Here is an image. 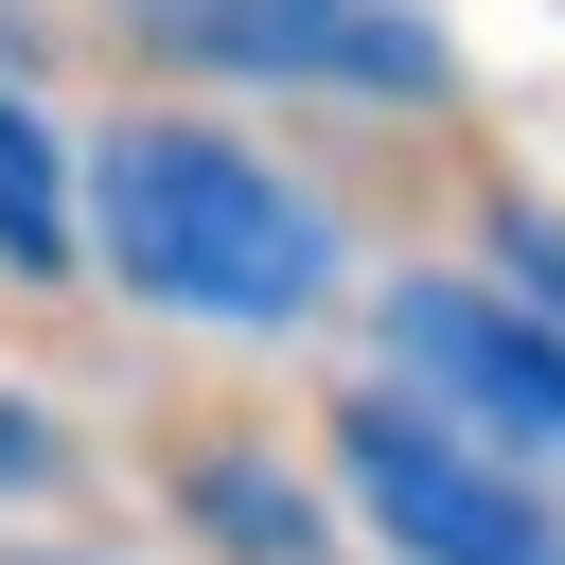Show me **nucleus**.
Segmentation results:
<instances>
[{
  "label": "nucleus",
  "mask_w": 565,
  "mask_h": 565,
  "mask_svg": "<svg viewBox=\"0 0 565 565\" xmlns=\"http://www.w3.org/2000/svg\"><path fill=\"white\" fill-rule=\"evenodd\" d=\"M88 247H106L124 300L212 318V335H282V318L335 300V212H318L265 141L177 124V106H141V124L88 141Z\"/></svg>",
  "instance_id": "1"
},
{
  "label": "nucleus",
  "mask_w": 565,
  "mask_h": 565,
  "mask_svg": "<svg viewBox=\"0 0 565 565\" xmlns=\"http://www.w3.org/2000/svg\"><path fill=\"white\" fill-rule=\"evenodd\" d=\"M335 477H353V512H371L406 565H565V512H547L530 477H494L441 406H353V424H335Z\"/></svg>",
  "instance_id": "2"
},
{
  "label": "nucleus",
  "mask_w": 565,
  "mask_h": 565,
  "mask_svg": "<svg viewBox=\"0 0 565 565\" xmlns=\"http://www.w3.org/2000/svg\"><path fill=\"white\" fill-rule=\"evenodd\" d=\"M159 53L194 71H247V88H371V106H424L441 88V18L424 0H124Z\"/></svg>",
  "instance_id": "3"
},
{
  "label": "nucleus",
  "mask_w": 565,
  "mask_h": 565,
  "mask_svg": "<svg viewBox=\"0 0 565 565\" xmlns=\"http://www.w3.org/2000/svg\"><path fill=\"white\" fill-rule=\"evenodd\" d=\"M388 371L459 424H512V441H565V318L494 300V282H388Z\"/></svg>",
  "instance_id": "4"
},
{
  "label": "nucleus",
  "mask_w": 565,
  "mask_h": 565,
  "mask_svg": "<svg viewBox=\"0 0 565 565\" xmlns=\"http://www.w3.org/2000/svg\"><path fill=\"white\" fill-rule=\"evenodd\" d=\"M71 247H88V212H71V141L0 88V282H71Z\"/></svg>",
  "instance_id": "5"
},
{
  "label": "nucleus",
  "mask_w": 565,
  "mask_h": 565,
  "mask_svg": "<svg viewBox=\"0 0 565 565\" xmlns=\"http://www.w3.org/2000/svg\"><path fill=\"white\" fill-rule=\"evenodd\" d=\"M194 512H212L230 547H265V565H300V547H318V512H300L265 459H212V477H194Z\"/></svg>",
  "instance_id": "6"
},
{
  "label": "nucleus",
  "mask_w": 565,
  "mask_h": 565,
  "mask_svg": "<svg viewBox=\"0 0 565 565\" xmlns=\"http://www.w3.org/2000/svg\"><path fill=\"white\" fill-rule=\"evenodd\" d=\"M494 265H512V300H530V318H565V212L494 194Z\"/></svg>",
  "instance_id": "7"
},
{
  "label": "nucleus",
  "mask_w": 565,
  "mask_h": 565,
  "mask_svg": "<svg viewBox=\"0 0 565 565\" xmlns=\"http://www.w3.org/2000/svg\"><path fill=\"white\" fill-rule=\"evenodd\" d=\"M35 477H53V424H35L18 388H0V494H35Z\"/></svg>",
  "instance_id": "8"
}]
</instances>
